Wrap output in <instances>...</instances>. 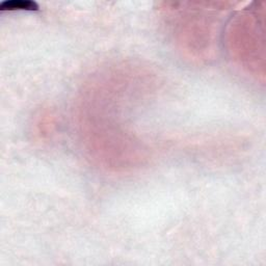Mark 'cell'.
<instances>
[{"mask_svg":"<svg viewBox=\"0 0 266 266\" xmlns=\"http://www.w3.org/2000/svg\"><path fill=\"white\" fill-rule=\"evenodd\" d=\"M39 7L35 3L32 2H23V0H13V2H7L0 6L2 11H14V10H28L35 11Z\"/></svg>","mask_w":266,"mask_h":266,"instance_id":"cell-1","label":"cell"}]
</instances>
